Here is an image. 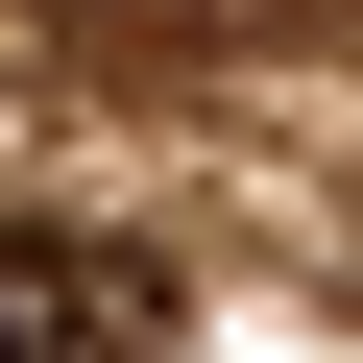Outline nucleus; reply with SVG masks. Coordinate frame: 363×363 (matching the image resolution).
I'll return each mask as SVG.
<instances>
[{
  "label": "nucleus",
  "mask_w": 363,
  "mask_h": 363,
  "mask_svg": "<svg viewBox=\"0 0 363 363\" xmlns=\"http://www.w3.org/2000/svg\"><path fill=\"white\" fill-rule=\"evenodd\" d=\"M121 339H145L121 242H0V363H121Z\"/></svg>",
  "instance_id": "obj_1"
},
{
  "label": "nucleus",
  "mask_w": 363,
  "mask_h": 363,
  "mask_svg": "<svg viewBox=\"0 0 363 363\" xmlns=\"http://www.w3.org/2000/svg\"><path fill=\"white\" fill-rule=\"evenodd\" d=\"M97 25H194V0H97Z\"/></svg>",
  "instance_id": "obj_2"
}]
</instances>
